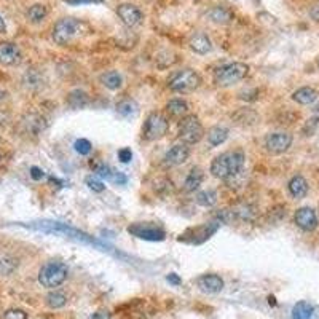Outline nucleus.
<instances>
[{"mask_svg": "<svg viewBox=\"0 0 319 319\" xmlns=\"http://www.w3.org/2000/svg\"><path fill=\"white\" fill-rule=\"evenodd\" d=\"M244 152L243 150H233V152H225L216 156L211 163V172L214 177L230 181L236 176H240L244 169Z\"/></svg>", "mask_w": 319, "mask_h": 319, "instance_id": "f257e3e1", "label": "nucleus"}, {"mask_svg": "<svg viewBox=\"0 0 319 319\" xmlns=\"http://www.w3.org/2000/svg\"><path fill=\"white\" fill-rule=\"evenodd\" d=\"M24 225L27 228H32V230H38V231H43V233H57V235H64L67 238H74L77 241H83V243H88V244H94V246H99L101 244L97 243L94 238L83 233L74 227H69L67 224H61V222H55V220H37V222H31V224H21Z\"/></svg>", "mask_w": 319, "mask_h": 319, "instance_id": "f03ea898", "label": "nucleus"}, {"mask_svg": "<svg viewBox=\"0 0 319 319\" xmlns=\"http://www.w3.org/2000/svg\"><path fill=\"white\" fill-rule=\"evenodd\" d=\"M88 32V24L75 18H62L53 27V40L57 45H69L72 40Z\"/></svg>", "mask_w": 319, "mask_h": 319, "instance_id": "7ed1b4c3", "label": "nucleus"}, {"mask_svg": "<svg viewBox=\"0 0 319 319\" xmlns=\"http://www.w3.org/2000/svg\"><path fill=\"white\" fill-rule=\"evenodd\" d=\"M67 275H69L67 265L57 262V260H53V262H48L42 266V270L38 273V282L46 289H53L61 286L67 280Z\"/></svg>", "mask_w": 319, "mask_h": 319, "instance_id": "20e7f679", "label": "nucleus"}, {"mask_svg": "<svg viewBox=\"0 0 319 319\" xmlns=\"http://www.w3.org/2000/svg\"><path fill=\"white\" fill-rule=\"evenodd\" d=\"M249 67L243 62H230L225 64V66L219 67L216 74H214V82L217 86H231L238 82H241L243 78L247 75Z\"/></svg>", "mask_w": 319, "mask_h": 319, "instance_id": "39448f33", "label": "nucleus"}, {"mask_svg": "<svg viewBox=\"0 0 319 319\" xmlns=\"http://www.w3.org/2000/svg\"><path fill=\"white\" fill-rule=\"evenodd\" d=\"M200 85H201L200 75L195 71H191V69H184V71L174 74L169 78V83H168L171 91L182 93V94L184 93L195 91Z\"/></svg>", "mask_w": 319, "mask_h": 319, "instance_id": "423d86ee", "label": "nucleus"}, {"mask_svg": "<svg viewBox=\"0 0 319 319\" xmlns=\"http://www.w3.org/2000/svg\"><path fill=\"white\" fill-rule=\"evenodd\" d=\"M205 136L201 121L195 115H185L179 123V137L184 144H196Z\"/></svg>", "mask_w": 319, "mask_h": 319, "instance_id": "0eeeda50", "label": "nucleus"}, {"mask_svg": "<svg viewBox=\"0 0 319 319\" xmlns=\"http://www.w3.org/2000/svg\"><path fill=\"white\" fill-rule=\"evenodd\" d=\"M169 128V121H168L163 115L158 112H152L147 117L146 123H144V137L147 141H158V139L165 137Z\"/></svg>", "mask_w": 319, "mask_h": 319, "instance_id": "6e6552de", "label": "nucleus"}, {"mask_svg": "<svg viewBox=\"0 0 319 319\" xmlns=\"http://www.w3.org/2000/svg\"><path fill=\"white\" fill-rule=\"evenodd\" d=\"M292 146V134L289 132H273V134H268L265 139V147L270 153L273 155H280L284 153L286 150Z\"/></svg>", "mask_w": 319, "mask_h": 319, "instance_id": "1a4fd4ad", "label": "nucleus"}, {"mask_svg": "<svg viewBox=\"0 0 319 319\" xmlns=\"http://www.w3.org/2000/svg\"><path fill=\"white\" fill-rule=\"evenodd\" d=\"M128 231L131 235H134L141 240H147V241H163L165 240V230H161L155 225L150 224H134L131 227H128Z\"/></svg>", "mask_w": 319, "mask_h": 319, "instance_id": "9d476101", "label": "nucleus"}, {"mask_svg": "<svg viewBox=\"0 0 319 319\" xmlns=\"http://www.w3.org/2000/svg\"><path fill=\"white\" fill-rule=\"evenodd\" d=\"M117 15H118V18L121 19V22H123V24L128 26V27H134L142 21V11L139 10L136 5H131V3L118 5Z\"/></svg>", "mask_w": 319, "mask_h": 319, "instance_id": "9b49d317", "label": "nucleus"}, {"mask_svg": "<svg viewBox=\"0 0 319 319\" xmlns=\"http://www.w3.org/2000/svg\"><path fill=\"white\" fill-rule=\"evenodd\" d=\"M294 220L297 224V227L303 231H313L318 227V216L315 209H311V207H300V209H297Z\"/></svg>", "mask_w": 319, "mask_h": 319, "instance_id": "f8f14e48", "label": "nucleus"}, {"mask_svg": "<svg viewBox=\"0 0 319 319\" xmlns=\"http://www.w3.org/2000/svg\"><path fill=\"white\" fill-rule=\"evenodd\" d=\"M21 59L22 56L18 45L11 42L0 43V64H3V66H18Z\"/></svg>", "mask_w": 319, "mask_h": 319, "instance_id": "ddd939ff", "label": "nucleus"}, {"mask_svg": "<svg viewBox=\"0 0 319 319\" xmlns=\"http://www.w3.org/2000/svg\"><path fill=\"white\" fill-rule=\"evenodd\" d=\"M188 156H190L188 147L185 146V144H177V146H174L168 150L163 160H165L166 166L172 168V166H179V165L185 163V161L188 160Z\"/></svg>", "mask_w": 319, "mask_h": 319, "instance_id": "4468645a", "label": "nucleus"}, {"mask_svg": "<svg viewBox=\"0 0 319 319\" xmlns=\"http://www.w3.org/2000/svg\"><path fill=\"white\" fill-rule=\"evenodd\" d=\"M196 284L203 292L207 294H217L224 289V280L217 275H203L198 278Z\"/></svg>", "mask_w": 319, "mask_h": 319, "instance_id": "2eb2a0df", "label": "nucleus"}, {"mask_svg": "<svg viewBox=\"0 0 319 319\" xmlns=\"http://www.w3.org/2000/svg\"><path fill=\"white\" fill-rule=\"evenodd\" d=\"M203 179H205V172H203L201 168L198 166L191 168V171L188 172V176L184 182V190L187 191V193H193L195 190L200 188V185L203 184Z\"/></svg>", "mask_w": 319, "mask_h": 319, "instance_id": "dca6fc26", "label": "nucleus"}, {"mask_svg": "<svg viewBox=\"0 0 319 319\" xmlns=\"http://www.w3.org/2000/svg\"><path fill=\"white\" fill-rule=\"evenodd\" d=\"M289 193H291L295 200L305 198L306 193H308V182L305 181V177L301 176H294L291 181H289Z\"/></svg>", "mask_w": 319, "mask_h": 319, "instance_id": "f3484780", "label": "nucleus"}, {"mask_svg": "<svg viewBox=\"0 0 319 319\" xmlns=\"http://www.w3.org/2000/svg\"><path fill=\"white\" fill-rule=\"evenodd\" d=\"M190 48L198 55H206L212 50L211 38L206 34H196L190 38Z\"/></svg>", "mask_w": 319, "mask_h": 319, "instance_id": "a211bd4d", "label": "nucleus"}, {"mask_svg": "<svg viewBox=\"0 0 319 319\" xmlns=\"http://www.w3.org/2000/svg\"><path fill=\"white\" fill-rule=\"evenodd\" d=\"M22 125L26 126V130L31 132V134H40V132H42L46 128V121H45L43 117H40V115L31 113L24 118Z\"/></svg>", "mask_w": 319, "mask_h": 319, "instance_id": "6ab92c4d", "label": "nucleus"}, {"mask_svg": "<svg viewBox=\"0 0 319 319\" xmlns=\"http://www.w3.org/2000/svg\"><path fill=\"white\" fill-rule=\"evenodd\" d=\"M67 106L72 109H83L90 104V96L83 90H74L67 94Z\"/></svg>", "mask_w": 319, "mask_h": 319, "instance_id": "aec40b11", "label": "nucleus"}, {"mask_svg": "<svg viewBox=\"0 0 319 319\" xmlns=\"http://www.w3.org/2000/svg\"><path fill=\"white\" fill-rule=\"evenodd\" d=\"M292 99L297 104H301V106H308V104H313L318 99V93L313 88H310V86H303V88L294 93Z\"/></svg>", "mask_w": 319, "mask_h": 319, "instance_id": "412c9836", "label": "nucleus"}, {"mask_svg": "<svg viewBox=\"0 0 319 319\" xmlns=\"http://www.w3.org/2000/svg\"><path fill=\"white\" fill-rule=\"evenodd\" d=\"M101 83L109 90L117 91L121 88V85H123V77H121V74L117 71H109L101 75Z\"/></svg>", "mask_w": 319, "mask_h": 319, "instance_id": "4be33fe9", "label": "nucleus"}, {"mask_svg": "<svg viewBox=\"0 0 319 319\" xmlns=\"http://www.w3.org/2000/svg\"><path fill=\"white\" fill-rule=\"evenodd\" d=\"M117 113L121 118H126V120L134 118L139 113V106L132 99H123L117 104Z\"/></svg>", "mask_w": 319, "mask_h": 319, "instance_id": "5701e85b", "label": "nucleus"}, {"mask_svg": "<svg viewBox=\"0 0 319 319\" xmlns=\"http://www.w3.org/2000/svg\"><path fill=\"white\" fill-rule=\"evenodd\" d=\"M166 110H168V113L172 115V117H182L184 118L185 115L188 113V104H187V101L176 97V99H171L166 104Z\"/></svg>", "mask_w": 319, "mask_h": 319, "instance_id": "b1692460", "label": "nucleus"}, {"mask_svg": "<svg viewBox=\"0 0 319 319\" xmlns=\"http://www.w3.org/2000/svg\"><path fill=\"white\" fill-rule=\"evenodd\" d=\"M228 137V130L225 126H214L207 132V142L212 147H217L220 144H224Z\"/></svg>", "mask_w": 319, "mask_h": 319, "instance_id": "393cba45", "label": "nucleus"}, {"mask_svg": "<svg viewBox=\"0 0 319 319\" xmlns=\"http://www.w3.org/2000/svg\"><path fill=\"white\" fill-rule=\"evenodd\" d=\"M315 308L308 301H299L292 308V319H311Z\"/></svg>", "mask_w": 319, "mask_h": 319, "instance_id": "a878e982", "label": "nucleus"}, {"mask_svg": "<svg viewBox=\"0 0 319 319\" xmlns=\"http://www.w3.org/2000/svg\"><path fill=\"white\" fill-rule=\"evenodd\" d=\"M196 203H198L200 206L212 207L217 203V191L212 190V188H207V190L200 191V193L196 195Z\"/></svg>", "mask_w": 319, "mask_h": 319, "instance_id": "bb28decb", "label": "nucleus"}, {"mask_svg": "<svg viewBox=\"0 0 319 319\" xmlns=\"http://www.w3.org/2000/svg\"><path fill=\"white\" fill-rule=\"evenodd\" d=\"M46 15H48V10H46V7H45V5H42V3L32 5V7L27 10V18H29V21H31V22L43 21Z\"/></svg>", "mask_w": 319, "mask_h": 319, "instance_id": "cd10ccee", "label": "nucleus"}, {"mask_svg": "<svg viewBox=\"0 0 319 319\" xmlns=\"http://www.w3.org/2000/svg\"><path fill=\"white\" fill-rule=\"evenodd\" d=\"M45 301H46V305H48L50 308L57 310V308H62V306L67 303V297L62 292L55 291V292H50L48 295H46Z\"/></svg>", "mask_w": 319, "mask_h": 319, "instance_id": "c85d7f7f", "label": "nucleus"}, {"mask_svg": "<svg viewBox=\"0 0 319 319\" xmlns=\"http://www.w3.org/2000/svg\"><path fill=\"white\" fill-rule=\"evenodd\" d=\"M231 211H233L235 217H238L240 220H252L255 217V209L251 205H240Z\"/></svg>", "mask_w": 319, "mask_h": 319, "instance_id": "c756f323", "label": "nucleus"}, {"mask_svg": "<svg viewBox=\"0 0 319 319\" xmlns=\"http://www.w3.org/2000/svg\"><path fill=\"white\" fill-rule=\"evenodd\" d=\"M18 266V262L11 257H3L0 259V275L2 276H10Z\"/></svg>", "mask_w": 319, "mask_h": 319, "instance_id": "7c9ffc66", "label": "nucleus"}, {"mask_svg": "<svg viewBox=\"0 0 319 319\" xmlns=\"http://www.w3.org/2000/svg\"><path fill=\"white\" fill-rule=\"evenodd\" d=\"M209 16H211V19L212 21H216V22H228L230 19H231V13L228 10H225L224 7H217V8H214L211 13H209Z\"/></svg>", "mask_w": 319, "mask_h": 319, "instance_id": "2f4dec72", "label": "nucleus"}, {"mask_svg": "<svg viewBox=\"0 0 319 319\" xmlns=\"http://www.w3.org/2000/svg\"><path fill=\"white\" fill-rule=\"evenodd\" d=\"M85 182H86V185H88V187L93 191H97V193L106 190V185H104V182L101 181V179H97L96 176H88V177L85 179Z\"/></svg>", "mask_w": 319, "mask_h": 319, "instance_id": "473e14b6", "label": "nucleus"}, {"mask_svg": "<svg viewBox=\"0 0 319 319\" xmlns=\"http://www.w3.org/2000/svg\"><path fill=\"white\" fill-rule=\"evenodd\" d=\"M74 147L75 150H77V153L80 155H88L91 152V142L88 141V139H77L74 144Z\"/></svg>", "mask_w": 319, "mask_h": 319, "instance_id": "72a5a7b5", "label": "nucleus"}, {"mask_svg": "<svg viewBox=\"0 0 319 319\" xmlns=\"http://www.w3.org/2000/svg\"><path fill=\"white\" fill-rule=\"evenodd\" d=\"M318 128H319V118H318V117L310 118V120L305 123V126H303V132H305L306 136H313V134L316 132Z\"/></svg>", "mask_w": 319, "mask_h": 319, "instance_id": "f704fd0d", "label": "nucleus"}, {"mask_svg": "<svg viewBox=\"0 0 319 319\" xmlns=\"http://www.w3.org/2000/svg\"><path fill=\"white\" fill-rule=\"evenodd\" d=\"M3 319H27V315L22 310H8L3 315Z\"/></svg>", "mask_w": 319, "mask_h": 319, "instance_id": "c9c22d12", "label": "nucleus"}, {"mask_svg": "<svg viewBox=\"0 0 319 319\" xmlns=\"http://www.w3.org/2000/svg\"><path fill=\"white\" fill-rule=\"evenodd\" d=\"M110 182H113V184H118V185H125L128 182V177L125 176L123 172H120V171H115L113 172V176L112 179H110Z\"/></svg>", "mask_w": 319, "mask_h": 319, "instance_id": "e433bc0d", "label": "nucleus"}, {"mask_svg": "<svg viewBox=\"0 0 319 319\" xmlns=\"http://www.w3.org/2000/svg\"><path fill=\"white\" fill-rule=\"evenodd\" d=\"M118 158H120V161H123V163H128V161H131V158H132L131 149L125 147V149L118 150Z\"/></svg>", "mask_w": 319, "mask_h": 319, "instance_id": "4c0bfd02", "label": "nucleus"}, {"mask_svg": "<svg viewBox=\"0 0 319 319\" xmlns=\"http://www.w3.org/2000/svg\"><path fill=\"white\" fill-rule=\"evenodd\" d=\"M43 176H45V172L40 169V168H37V166L31 168V177L34 179V181H42Z\"/></svg>", "mask_w": 319, "mask_h": 319, "instance_id": "58836bf2", "label": "nucleus"}, {"mask_svg": "<svg viewBox=\"0 0 319 319\" xmlns=\"http://www.w3.org/2000/svg\"><path fill=\"white\" fill-rule=\"evenodd\" d=\"M69 5H88V3H102L104 0H64Z\"/></svg>", "mask_w": 319, "mask_h": 319, "instance_id": "ea45409f", "label": "nucleus"}, {"mask_svg": "<svg viewBox=\"0 0 319 319\" xmlns=\"http://www.w3.org/2000/svg\"><path fill=\"white\" fill-rule=\"evenodd\" d=\"M166 281H168V282H171V284H174V286H179V284L182 282V280H181V278H179L176 273L168 275V276H166Z\"/></svg>", "mask_w": 319, "mask_h": 319, "instance_id": "a19ab883", "label": "nucleus"}, {"mask_svg": "<svg viewBox=\"0 0 319 319\" xmlns=\"http://www.w3.org/2000/svg\"><path fill=\"white\" fill-rule=\"evenodd\" d=\"M93 319H110V313L107 310H99V311L94 313Z\"/></svg>", "mask_w": 319, "mask_h": 319, "instance_id": "79ce46f5", "label": "nucleus"}, {"mask_svg": "<svg viewBox=\"0 0 319 319\" xmlns=\"http://www.w3.org/2000/svg\"><path fill=\"white\" fill-rule=\"evenodd\" d=\"M311 18L315 21H319V5H316V7L311 10Z\"/></svg>", "mask_w": 319, "mask_h": 319, "instance_id": "37998d69", "label": "nucleus"}, {"mask_svg": "<svg viewBox=\"0 0 319 319\" xmlns=\"http://www.w3.org/2000/svg\"><path fill=\"white\" fill-rule=\"evenodd\" d=\"M7 121H8V115L0 112V126H5V125H7Z\"/></svg>", "mask_w": 319, "mask_h": 319, "instance_id": "c03bdc74", "label": "nucleus"}, {"mask_svg": "<svg viewBox=\"0 0 319 319\" xmlns=\"http://www.w3.org/2000/svg\"><path fill=\"white\" fill-rule=\"evenodd\" d=\"M5 31H7V26H5V22L2 19V16H0V34H3Z\"/></svg>", "mask_w": 319, "mask_h": 319, "instance_id": "a18cd8bd", "label": "nucleus"}, {"mask_svg": "<svg viewBox=\"0 0 319 319\" xmlns=\"http://www.w3.org/2000/svg\"><path fill=\"white\" fill-rule=\"evenodd\" d=\"M5 97H7V91H3L2 88H0V102H2Z\"/></svg>", "mask_w": 319, "mask_h": 319, "instance_id": "49530a36", "label": "nucleus"}, {"mask_svg": "<svg viewBox=\"0 0 319 319\" xmlns=\"http://www.w3.org/2000/svg\"><path fill=\"white\" fill-rule=\"evenodd\" d=\"M318 66H319V61H318Z\"/></svg>", "mask_w": 319, "mask_h": 319, "instance_id": "de8ad7c7", "label": "nucleus"}, {"mask_svg": "<svg viewBox=\"0 0 319 319\" xmlns=\"http://www.w3.org/2000/svg\"><path fill=\"white\" fill-rule=\"evenodd\" d=\"M0 160H2V156H0Z\"/></svg>", "mask_w": 319, "mask_h": 319, "instance_id": "09e8293b", "label": "nucleus"}]
</instances>
